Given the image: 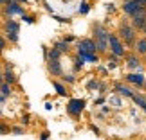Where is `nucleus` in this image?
<instances>
[{"mask_svg":"<svg viewBox=\"0 0 146 140\" xmlns=\"http://www.w3.org/2000/svg\"><path fill=\"white\" fill-rule=\"evenodd\" d=\"M52 86L56 88V92H58V93L61 95V97H65V95H67V88H65L63 85H61V83H58V81H52Z\"/></svg>","mask_w":146,"mask_h":140,"instance_id":"2eb2a0df","label":"nucleus"},{"mask_svg":"<svg viewBox=\"0 0 146 140\" xmlns=\"http://www.w3.org/2000/svg\"><path fill=\"white\" fill-rule=\"evenodd\" d=\"M74 63H76V65H74V68H76V70H81V66L85 65V59H83V58H80V56H78V58L74 59Z\"/></svg>","mask_w":146,"mask_h":140,"instance_id":"6ab92c4d","label":"nucleus"},{"mask_svg":"<svg viewBox=\"0 0 146 140\" xmlns=\"http://www.w3.org/2000/svg\"><path fill=\"white\" fill-rule=\"evenodd\" d=\"M9 129H7V128H5V126H0V133H7Z\"/></svg>","mask_w":146,"mask_h":140,"instance_id":"cd10ccee","label":"nucleus"},{"mask_svg":"<svg viewBox=\"0 0 146 140\" xmlns=\"http://www.w3.org/2000/svg\"><path fill=\"white\" fill-rule=\"evenodd\" d=\"M126 81L128 83H132V85H137V86H144V76L141 74H128L126 76Z\"/></svg>","mask_w":146,"mask_h":140,"instance_id":"1a4fd4ad","label":"nucleus"},{"mask_svg":"<svg viewBox=\"0 0 146 140\" xmlns=\"http://www.w3.org/2000/svg\"><path fill=\"white\" fill-rule=\"evenodd\" d=\"M11 131H13L15 135H22V133H24V129H22V128H13Z\"/></svg>","mask_w":146,"mask_h":140,"instance_id":"b1692460","label":"nucleus"},{"mask_svg":"<svg viewBox=\"0 0 146 140\" xmlns=\"http://www.w3.org/2000/svg\"><path fill=\"white\" fill-rule=\"evenodd\" d=\"M4 49H5V40H4L2 36H0V52H2Z\"/></svg>","mask_w":146,"mask_h":140,"instance_id":"393cba45","label":"nucleus"},{"mask_svg":"<svg viewBox=\"0 0 146 140\" xmlns=\"http://www.w3.org/2000/svg\"><path fill=\"white\" fill-rule=\"evenodd\" d=\"M132 99H133V103H135L137 106L144 108V104H146V97H143V95H135V93H133V95H132Z\"/></svg>","mask_w":146,"mask_h":140,"instance_id":"f3484780","label":"nucleus"},{"mask_svg":"<svg viewBox=\"0 0 146 140\" xmlns=\"http://www.w3.org/2000/svg\"><path fill=\"white\" fill-rule=\"evenodd\" d=\"M108 47H110V54L117 56V58H121V56L126 54L125 43L119 40V36H117V34H112V32H108Z\"/></svg>","mask_w":146,"mask_h":140,"instance_id":"7ed1b4c3","label":"nucleus"},{"mask_svg":"<svg viewBox=\"0 0 146 140\" xmlns=\"http://www.w3.org/2000/svg\"><path fill=\"white\" fill-rule=\"evenodd\" d=\"M143 110H144V111H146V104H144V108H143Z\"/></svg>","mask_w":146,"mask_h":140,"instance_id":"2f4dec72","label":"nucleus"},{"mask_svg":"<svg viewBox=\"0 0 146 140\" xmlns=\"http://www.w3.org/2000/svg\"><path fill=\"white\" fill-rule=\"evenodd\" d=\"M5 13H7L9 16H13V14H24V7H22L16 0H9V2L5 4Z\"/></svg>","mask_w":146,"mask_h":140,"instance_id":"0eeeda50","label":"nucleus"},{"mask_svg":"<svg viewBox=\"0 0 146 140\" xmlns=\"http://www.w3.org/2000/svg\"><path fill=\"white\" fill-rule=\"evenodd\" d=\"M24 20L27 22V24H33V22H35V20H33V18H31V16H24Z\"/></svg>","mask_w":146,"mask_h":140,"instance_id":"bb28decb","label":"nucleus"},{"mask_svg":"<svg viewBox=\"0 0 146 140\" xmlns=\"http://www.w3.org/2000/svg\"><path fill=\"white\" fill-rule=\"evenodd\" d=\"M16 2H25V0H16Z\"/></svg>","mask_w":146,"mask_h":140,"instance_id":"c756f323","label":"nucleus"},{"mask_svg":"<svg viewBox=\"0 0 146 140\" xmlns=\"http://www.w3.org/2000/svg\"><path fill=\"white\" fill-rule=\"evenodd\" d=\"M80 58H83L85 61H98V56L96 54H83V56H80Z\"/></svg>","mask_w":146,"mask_h":140,"instance_id":"aec40b11","label":"nucleus"},{"mask_svg":"<svg viewBox=\"0 0 146 140\" xmlns=\"http://www.w3.org/2000/svg\"><path fill=\"white\" fill-rule=\"evenodd\" d=\"M96 41L94 40H81L78 43V56H83V54H96Z\"/></svg>","mask_w":146,"mask_h":140,"instance_id":"39448f33","label":"nucleus"},{"mask_svg":"<svg viewBox=\"0 0 146 140\" xmlns=\"http://www.w3.org/2000/svg\"><path fill=\"white\" fill-rule=\"evenodd\" d=\"M2 77H4V81H5V83H9V85H13V83L16 81V76L13 74V70H11L9 66L4 70V76H2Z\"/></svg>","mask_w":146,"mask_h":140,"instance_id":"f8f14e48","label":"nucleus"},{"mask_svg":"<svg viewBox=\"0 0 146 140\" xmlns=\"http://www.w3.org/2000/svg\"><path fill=\"white\" fill-rule=\"evenodd\" d=\"M47 68H49V72L52 76H63V66H61L60 59H49Z\"/></svg>","mask_w":146,"mask_h":140,"instance_id":"6e6552de","label":"nucleus"},{"mask_svg":"<svg viewBox=\"0 0 146 140\" xmlns=\"http://www.w3.org/2000/svg\"><path fill=\"white\" fill-rule=\"evenodd\" d=\"M54 49H58L60 52H69V41H65V40H61V41H56V45H54Z\"/></svg>","mask_w":146,"mask_h":140,"instance_id":"4468645a","label":"nucleus"},{"mask_svg":"<svg viewBox=\"0 0 146 140\" xmlns=\"http://www.w3.org/2000/svg\"><path fill=\"white\" fill-rule=\"evenodd\" d=\"M88 13V4L87 2H83L81 4V7H80V14H87Z\"/></svg>","mask_w":146,"mask_h":140,"instance_id":"412c9836","label":"nucleus"},{"mask_svg":"<svg viewBox=\"0 0 146 140\" xmlns=\"http://www.w3.org/2000/svg\"><path fill=\"white\" fill-rule=\"evenodd\" d=\"M94 41L99 52H106L108 50V31L101 24H94Z\"/></svg>","mask_w":146,"mask_h":140,"instance_id":"f257e3e1","label":"nucleus"},{"mask_svg":"<svg viewBox=\"0 0 146 140\" xmlns=\"http://www.w3.org/2000/svg\"><path fill=\"white\" fill-rule=\"evenodd\" d=\"M83 110H85V101L83 99H70L69 104H67V111L74 117H80Z\"/></svg>","mask_w":146,"mask_h":140,"instance_id":"423d86ee","label":"nucleus"},{"mask_svg":"<svg viewBox=\"0 0 146 140\" xmlns=\"http://www.w3.org/2000/svg\"><path fill=\"white\" fill-rule=\"evenodd\" d=\"M0 83H2V74H0Z\"/></svg>","mask_w":146,"mask_h":140,"instance_id":"7c9ffc66","label":"nucleus"},{"mask_svg":"<svg viewBox=\"0 0 146 140\" xmlns=\"http://www.w3.org/2000/svg\"><path fill=\"white\" fill-rule=\"evenodd\" d=\"M133 47H135V54L137 56H144L146 54V38H139V40H135Z\"/></svg>","mask_w":146,"mask_h":140,"instance_id":"9d476101","label":"nucleus"},{"mask_svg":"<svg viewBox=\"0 0 146 140\" xmlns=\"http://www.w3.org/2000/svg\"><path fill=\"white\" fill-rule=\"evenodd\" d=\"M47 138H49V131H43L40 135V140H47Z\"/></svg>","mask_w":146,"mask_h":140,"instance_id":"a878e982","label":"nucleus"},{"mask_svg":"<svg viewBox=\"0 0 146 140\" xmlns=\"http://www.w3.org/2000/svg\"><path fill=\"white\" fill-rule=\"evenodd\" d=\"M63 81H67V83H74L76 79H74V76H67V74H63Z\"/></svg>","mask_w":146,"mask_h":140,"instance_id":"4be33fe9","label":"nucleus"},{"mask_svg":"<svg viewBox=\"0 0 146 140\" xmlns=\"http://www.w3.org/2000/svg\"><path fill=\"white\" fill-rule=\"evenodd\" d=\"M4 29H5V34H7L9 41H13V43L18 41V31H20L18 22H15V20H7V22H5V25H4Z\"/></svg>","mask_w":146,"mask_h":140,"instance_id":"20e7f679","label":"nucleus"},{"mask_svg":"<svg viewBox=\"0 0 146 140\" xmlns=\"http://www.w3.org/2000/svg\"><path fill=\"white\" fill-rule=\"evenodd\" d=\"M98 86H99V83H98V81H94V79H92V81H88V88H98Z\"/></svg>","mask_w":146,"mask_h":140,"instance_id":"5701e85b","label":"nucleus"},{"mask_svg":"<svg viewBox=\"0 0 146 140\" xmlns=\"http://www.w3.org/2000/svg\"><path fill=\"white\" fill-rule=\"evenodd\" d=\"M7 2H9V0H0V5H2V4L5 5V4H7Z\"/></svg>","mask_w":146,"mask_h":140,"instance_id":"c85d7f7f","label":"nucleus"},{"mask_svg":"<svg viewBox=\"0 0 146 140\" xmlns=\"http://www.w3.org/2000/svg\"><path fill=\"white\" fill-rule=\"evenodd\" d=\"M128 68L130 70H139L141 68V61H139V56H128Z\"/></svg>","mask_w":146,"mask_h":140,"instance_id":"9b49d317","label":"nucleus"},{"mask_svg":"<svg viewBox=\"0 0 146 140\" xmlns=\"http://www.w3.org/2000/svg\"><path fill=\"white\" fill-rule=\"evenodd\" d=\"M0 92H2L4 97H7V95L11 93V85L9 83H0Z\"/></svg>","mask_w":146,"mask_h":140,"instance_id":"a211bd4d","label":"nucleus"},{"mask_svg":"<svg viewBox=\"0 0 146 140\" xmlns=\"http://www.w3.org/2000/svg\"><path fill=\"white\" fill-rule=\"evenodd\" d=\"M115 90L119 92L121 95H125V97H132V95H133V92L130 90V88H128V86H123V85H115Z\"/></svg>","mask_w":146,"mask_h":140,"instance_id":"ddd939ff","label":"nucleus"},{"mask_svg":"<svg viewBox=\"0 0 146 140\" xmlns=\"http://www.w3.org/2000/svg\"><path fill=\"white\" fill-rule=\"evenodd\" d=\"M60 56H61V52L58 49H50V50H47V56L45 58L47 59H60Z\"/></svg>","mask_w":146,"mask_h":140,"instance_id":"dca6fc26","label":"nucleus"},{"mask_svg":"<svg viewBox=\"0 0 146 140\" xmlns=\"http://www.w3.org/2000/svg\"><path fill=\"white\" fill-rule=\"evenodd\" d=\"M117 36H119L121 41H125V45L133 47V43L137 40V29H133L130 24H123L119 25V31H117Z\"/></svg>","mask_w":146,"mask_h":140,"instance_id":"f03ea898","label":"nucleus"}]
</instances>
